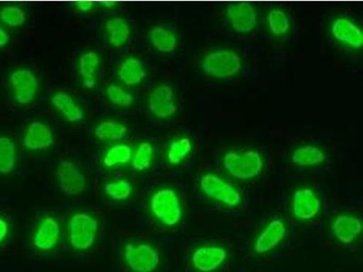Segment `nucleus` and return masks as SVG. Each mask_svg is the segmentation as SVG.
<instances>
[{
  "mask_svg": "<svg viewBox=\"0 0 363 272\" xmlns=\"http://www.w3.org/2000/svg\"><path fill=\"white\" fill-rule=\"evenodd\" d=\"M222 164L230 176L242 181L255 179L264 168V157L256 149H235L226 152Z\"/></svg>",
  "mask_w": 363,
  "mask_h": 272,
  "instance_id": "nucleus-1",
  "label": "nucleus"
},
{
  "mask_svg": "<svg viewBox=\"0 0 363 272\" xmlns=\"http://www.w3.org/2000/svg\"><path fill=\"white\" fill-rule=\"evenodd\" d=\"M99 221L86 212H76L67 221V242L73 251H89L95 246L99 232Z\"/></svg>",
  "mask_w": 363,
  "mask_h": 272,
  "instance_id": "nucleus-2",
  "label": "nucleus"
},
{
  "mask_svg": "<svg viewBox=\"0 0 363 272\" xmlns=\"http://www.w3.org/2000/svg\"><path fill=\"white\" fill-rule=\"evenodd\" d=\"M149 210L155 221L167 227L179 225L184 210L179 194L172 188H161L149 202Z\"/></svg>",
  "mask_w": 363,
  "mask_h": 272,
  "instance_id": "nucleus-3",
  "label": "nucleus"
},
{
  "mask_svg": "<svg viewBox=\"0 0 363 272\" xmlns=\"http://www.w3.org/2000/svg\"><path fill=\"white\" fill-rule=\"evenodd\" d=\"M201 68L206 76L216 79H226L238 76L242 68L238 52L230 48H218L203 57Z\"/></svg>",
  "mask_w": 363,
  "mask_h": 272,
  "instance_id": "nucleus-4",
  "label": "nucleus"
},
{
  "mask_svg": "<svg viewBox=\"0 0 363 272\" xmlns=\"http://www.w3.org/2000/svg\"><path fill=\"white\" fill-rule=\"evenodd\" d=\"M123 261L132 272H154L161 256L154 244L147 242H128L123 247Z\"/></svg>",
  "mask_w": 363,
  "mask_h": 272,
  "instance_id": "nucleus-5",
  "label": "nucleus"
},
{
  "mask_svg": "<svg viewBox=\"0 0 363 272\" xmlns=\"http://www.w3.org/2000/svg\"><path fill=\"white\" fill-rule=\"evenodd\" d=\"M199 186L207 198L227 207H238L242 203L240 191L225 177L216 173H204L199 178Z\"/></svg>",
  "mask_w": 363,
  "mask_h": 272,
  "instance_id": "nucleus-6",
  "label": "nucleus"
},
{
  "mask_svg": "<svg viewBox=\"0 0 363 272\" xmlns=\"http://www.w3.org/2000/svg\"><path fill=\"white\" fill-rule=\"evenodd\" d=\"M61 225L60 220L53 215L42 217L35 225L31 244L40 254H48L55 251L61 239Z\"/></svg>",
  "mask_w": 363,
  "mask_h": 272,
  "instance_id": "nucleus-7",
  "label": "nucleus"
},
{
  "mask_svg": "<svg viewBox=\"0 0 363 272\" xmlns=\"http://www.w3.org/2000/svg\"><path fill=\"white\" fill-rule=\"evenodd\" d=\"M226 21L233 32L239 35H249L257 28L259 11L250 3H233L227 6Z\"/></svg>",
  "mask_w": 363,
  "mask_h": 272,
  "instance_id": "nucleus-8",
  "label": "nucleus"
},
{
  "mask_svg": "<svg viewBox=\"0 0 363 272\" xmlns=\"http://www.w3.org/2000/svg\"><path fill=\"white\" fill-rule=\"evenodd\" d=\"M330 33L337 44L349 50H361L363 35L361 26L345 16L333 19L330 26Z\"/></svg>",
  "mask_w": 363,
  "mask_h": 272,
  "instance_id": "nucleus-9",
  "label": "nucleus"
},
{
  "mask_svg": "<svg viewBox=\"0 0 363 272\" xmlns=\"http://www.w3.org/2000/svg\"><path fill=\"white\" fill-rule=\"evenodd\" d=\"M147 106L152 115L158 119H169L178 110L176 93L167 84L158 86L151 91L147 97Z\"/></svg>",
  "mask_w": 363,
  "mask_h": 272,
  "instance_id": "nucleus-10",
  "label": "nucleus"
},
{
  "mask_svg": "<svg viewBox=\"0 0 363 272\" xmlns=\"http://www.w3.org/2000/svg\"><path fill=\"white\" fill-rule=\"evenodd\" d=\"M291 212L298 221H311L319 215L320 200L317 193L308 187L295 190L291 197Z\"/></svg>",
  "mask_w": 363,
  "mask_h": 272,
  "instance_id": "nucleus-11",
  "label": "nucleus"
},
{
  "mask_svg": "<svg viewBox=\"0 0 363 272\" xmlns=\"http://www.w3.org/2000/svg\"><path fill=\"white\" fill-rule=\"evenodd\" d=\"M57 181L60 189L68 196H79L86 191V176L72 162H60L57 170Z\"/></svg>",
  "mask_w": 363,
  "mask_h": 272,
  "instance_id": "nucleus-12",
  "label": "nucleus"
},
{
  "mask_svg": "<svg viewBox=\"0 0 363 272\" xmlns=\"http://www.w3.org/2000/svg\"><path fill=\"white\" fill-rule=\"evenodd\" d=\"M13 96L19 105L27 106L34 101L38 90V81L30 69H16L11 74Z\"/></svg>",
  "mask_w": 363,
  "mask_h": 272,
  "instance_id": "nucleus-13",
  "label": "nucleus"
},
{
  "mask_svg": "<svg viewBox=\"0 0 363 272\" xmlns=\"http://www.w3.org/2000/svg\"><path fill=\"white\" fill-rule=\"evenodd\" d=\"M227 251L221 246L206 245L197 248L191 256V264L199 272H213L225 264Z\"/></svg>",
  "mask_w": 363,
  "mask_h": 272,
  "instance_id": "nucleus-14",
  "label": "nucleus"
},
{
  "mask_svg": "<svg viewBox=\"0 0 363 272\" xmlns=\"http://www.w3.org/2000/svg\"><path fill=\"white\" fill-rule=\"evenodd\" d=\"M287 228L280 219L272 220L259 233L254 244V251L257 254H265L277 248L284 241Z\"/></svg>",
  "mask_w": 363,
  "mask_h": 272,
  "instance_id": "nucleus-15",
  "label": "nucleus"
},
{
  "mask_svg": "<svg viewBox=\"0 0 363 272\" xmlns=\"http://www.w3.org/2000/svg\"><path fill=\"white\" fill-rule=\"evenodd\" d=\"M332 230L333 235L340 242L352 244L361 235L362 220L357 216L342 213L333 219Z\"/></svg>",
  "mask_w": 363,
  "mask_h": 272,
  "instance_id": "nucleus-16",
  "label": "nucleus"
},
{
  "mask_svg": "<svg viewBox=\"0 0 363 272\" xmlns=\"http://www.w3.org/2000/svg\"><path fill=\"white\" fill-rule=\"evenodd\" d=\"M55 142L54 135L48 125L35 121L29 124L23 138V145L30 151L50 148Z\"/></svg>",
  "mask_w": 363,
  "mask_h": 272,
  "instance_id": "nucleus-17",
  "label": "nucleus"
},
{
  "mask_svg": "<svg viewBox=\"0 0 363 272\" xmlns=\"http://www.w3.org/2000/svg\"><path fill=\"white\" fill-rule=\"evenodd\" d=\"M51 103L68 122L77 123L85 118V112L69 94L55 93L51 97Z\"/></svg>",
  "mask_w": 363,
  "mask_h": 272,
  "instance_id": "nucleus-18",
  "label": "nucleus"
},
{
  "mask_svg": "<svg viewBox=\"0 0 363 272\" xmlns=\"http://www.w3.org/2000/svg\"><path fill=\"white\" fill-rule=\"evenodd\" d=\"M291 162L300 167H315L323 164L327 158L326 152L317 145L306 144L294 149Z\"/></svg>",
  "mask_w": 363,
  "mask_h": 272,
  "instance_id": "nucleus-19",
  "label": "nucleus"
},
{
  "mask_svg": "<svg viewBox=\"0 0 363 272\" xmlns=\"http://www.w3.org/2000/svg\"><path fill=\"white\" fill-rule=\"evenodd\" d=\"M100 66L99 54L87 51L79 58V72L84 86L92 89L96 84V74Z\"/></svg>",
  "mask_w": 363,
  "mask_h": 272,
  "instance_id": "nucleus-20",
  "label": "nucleus"
},
{
  "mask_svg": "<svg viewBox=\"0 0 363 272\" xmlns=\"http://www.w3.org/2000/svg\"><path fill=\"white\" fill-rule=\"evenodd\" d=\"M144 64L135 57H129L121 64L118 70V79L125 86H134L141 84L145 77Z\"/></svg>",
  "mask_w": 363,
  "mask_h": 272,
  "instance_id": "nucleus-21",
  "label": "nucleus"
},
{
  "mask_svg": "<svg viewBox=\"0 0 363 272\" xmlns=\"http://www.w3.org/2000/svg\"><path fill=\"white\" fill-rule=\"evenodd\" d=\"M106 30L109 44L116 48L123 47L131 35L130 26L121 17L108 19L106 23Z\"/></svg>",
  "mask_w": 363,
  "mask_h": 272,
  "instance_id": "nucleus-22",
  "label": "nucleus"
},
{
  "mask_svg": "<svg viewBox=\"0 0 363 272\" xmlns=\"http://www.w3.org/2000/svg\"><path fill=\"white\" fill-rule=\"evenodd\" d=\"M269 32L275 38H284L290 33L291 21L289 14L284 9L274 8L267 15Z\"/></svg>",
  "mask_w": 363,
  "mask_h": 272,
  "instance_id": "nucleus-23",
  "label": "nucleus"
},
{
  "mask_svg": "<svg viewBox=\"0 0 363 272\" xmlns=\"http://www.w3.org/2000/svg\"><path fill=\"white\" fill-rule=\"evenodd\" d=\"M149 38L153 47L161 53L169 54L177 47V35L171 29L157 26L149 32Z\"/></svg>",
  "mask_w": 363,
  "mask_h": 272,
  "instance_id": "nucleus-24",
  "label": "nucleus"
},
{
  "mask_svg": "<svg viewBox=\"0 0 363 272\" xmlns=\"http://www.w3.org/2000/svg\"><path fill=\"white\" fill-rule=\"evenodd\" d=\"M194 142L192 139L183 136L174 139L168 145L167 150V160L172 165H179L186 160L192 154Z\"/></svg>",
  "mask_w": 363,
  "mask_h": 272,
  "instance_id": "nucleus-25",
  "label": "nucleus"
},
{
  "mask_svg": "<svg viewBox=\"0 0 363 272\" xmlns=\"http://www.w3.org/2000/svg\"><path fill=\"white\" fill-rule=\"evenodd\" d=\"M17 164V149L11 138L0 136V174L11 173Z\"/></svg>",
  "mask_w": 363,
  "mask_h": 272,
  "instance_id": "nucleus-26",
  "label": "nucleus"
},
{
  "mask_svg": "<svg viewBox=\"0 0 363 272\" xmlns=\"http://www.w3.org/2000/svg\"><path fill=\"white\" fill-rule=\"evenodd\" d=\"M128 134V128L113 120H106L100 123L95 129V135L101 141H119Z\"/></svg>",
  "mask_w": 363,
  "mask_h": 272,
  "instance_id": "nucleus-27",
  "label": "nucleus"
},
{
  "mask_svg": "<svg viewBox=\"0 0 363 272\" xmlns=\"http://www.w3.org/2000/svg\"><path fill=\"white\" fill-rule=\"evenodd\" d=\"M133 157L132 147L128 144H116L108 149L103 158L104 166L113 168L130 163Z\"/></svg>",
  "mask_w": 363,
  "mask_h": 272,
  "instance_id": "nucleus-28",
  "label": "nucleus"
},
{
  "mask_svg": "<svg viewBox=\"0 0 363 272\" xmlns=\"http://www.w3.org/2000/svg\"><path fill=\"white\" fill-rule=\"evenodd\" d=\"M155 157V148L151 142H143L135 149L131 159L133 169L145 171L151 167Z\"/></svg>",
  "mask_w": 363,
  "mask_h": 272,
  "instance_id": "nucleus-29",
  "label": "nucleus"
},
{
  "mask_svg": "<svg viewBox=\"0 0 363 272\" xmlns=\"http://www.w3.org/2000/svg\"><path fill=\"white\" fill-rule=\"evenodd\" d=\"M104 191L110 199L115 202H124L132 196L134 192L133 184L126 179H118L106 183Z\"/></svg>",
  "mask_w": 363,
  "mask_h": 272,
  "instance_id": "nucleus-30",
  "label": "nucleus"
},
{
  "mask_svg": "<svg viewBox=\"0 0 363 272\" xmlns=\"http://www.w3.org/2000/svg\"><path fill=\"white\" fill-rule=\"evenodd\" d=\"M0 21L11 28L21 27L27 21V15L18 6H6L0 9Z\"/></svg>",
  "mask_w": 363,
  "mask_h": 272,
  "instance_id": "nucleus-31",
  "label": "nucleus"
},
{
  "mask_svg": "<svg viewBox=\"0 0 363 272\" xmlns=\"http://www.w3.org/2000/svg\"><path fill=\"white\" fill-rule=\"evenodd\" d=\"M106 96L113 105L121 106V108H130L134 103V96L128 90L123 89L122 86L109 85L106 89Z\"/></svg>",
  "mask_w": 363,
  "mask_h": 272,
  "instance_id": "nucleus-32",
  "label": "nucleus"
},
{
  "mask_svg": "<svg viewBox=\"0 0 363 272\" xmlns=\"http://www.w3.org/2000/svg\"><path fill=\"white\" fill-rule=\"evenodd\" d=\"M71 6H72V8L74 9H77V11L89 12L95 8V3L90 1H79L74 2L72 4H71Z\"/></svg>",
  "mask_w": 363,
  "mask_h": 272,
  "instance_id": "nucleus-33",
  "label": "nucleus"
},
{
  "mask_svg": "<svg viewBox=\"0 0 363 272\" xmlns=\"http://www.w3.org/2000/svg\"><path fill=\"white\" fill-rule=\"evenodd\" d=\"M9 233V225L6 220L0 217V244L4 242Z\"/></svg>",
  "mask_w": 363,
  "mask_h": 272,
  "instance_id": "nucleus-34",
  "label": "nucleus"
},
{
  "mask_svg": "<svg viewBox=\"0 0 363 272\" xmlns=\"http://www.w3.org/2000/svg\"><path fill=\"white\" fill-rule=\"evenodd\" d=\"M9 42V35L2 28H0V47H4Z\"/></svg>",
  "mask_w": 363,
  "mask_h": 272,
  "instance_id": "nucleus-35",
  "label": "nucleus"
},
{
  "mask_svg": "<svg viewBox=\"0 0 363 272\" xmlns=\"http://www.w3.org/2000/svg\"><path fill=\"white\" fill-rule=\"evenodd\" d=\"M103 6H106V8H113V6H115V4H113V3L111 2H106L103 3Z\"/></svg>",
  "mask_w": 363,
  "mask_h": 272,
  "instance_id": "nucleus-36",
  "label": "nucleus"
}]
</instances>
